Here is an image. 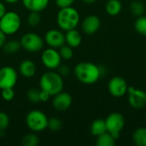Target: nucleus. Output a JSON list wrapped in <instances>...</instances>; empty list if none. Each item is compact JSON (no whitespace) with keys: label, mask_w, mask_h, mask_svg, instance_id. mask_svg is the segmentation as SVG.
Returning a JSON list of instances; mask_svg holds the SVG:
<instances>
[{"label":"nucleus","mask_w":146,"mask_h":146,"mask_svg":"<svg viewBox=\"0 0 146 146\" xmlns=\"http://www.w3.org/2000/svg\"><path fill=\"white\" fill-rule=\"evenodd\" d=\"M74 73L76 79L86 85L96 83L102 75L101 68L90 62H79L75 66Z\"/></svg>","instance_id":"1"},{"label":"nucleus","mask_w":146,"mask_h":146,"mask_svg":"<svg viewBox=\"0 0 146 146\" xmlns=\"http://www.w3.org/2000/svg\"><path fill=\"white\" fill-rule=\"evenodd\" d=\"M40 89L46 92L50 97L62 92L64 82L62 76L55 71H48L44 73L39 80Z\"/></svg>","instance_id":"2"},{"label":"nucleus","mask_w":146,"mask_h":146,"mask_svg":"<svg viewBox=\"0 0 146 146\" xmlns=\"http://www.w3.org/2000/svg\"><path fill=\"white\" fill-rule=\"evenodd\" d=\"M56 22L59 28L62 31H68L77 27L80 22V14L78 10L72 7L62 8L57 13Z\"/></svg>","instance_id":"3"},{"label":"nucleus","mask_w":146,"mask_h":146,"mask_svg":"<svg viewBox=\"0 0 146 146\" xmlns=\"http://www.w3.org/2000/svg\"><path fill=\"white\" fill-rule=\"evenodd\" d=\"M49 118L46 115L38 110L29 111L26 116V125L33 133H39L48 128Z\"/></svg>","instance_id":"4"},{"label":"nucleus","mask_w":146,"mask_h":146,"mask_svg":"<svg viewBox=\"0 0 146 146\" xmlns=\"http://www.w3.org/2000/svg\"><path fill=\"white\" fill-rule=\"evenodd\" d=\"M21 26V16L15 11H7L0 19V30L6 35L16 33Z\"/></svg>","instance_id":"5"},{"label":"nucleus","mask_w":146,"mask_h":146,"mask_svg":"<svg viewBox=\"0 0 146 146\" xmlns=\"http://www.w3.org/2000/svg\"><path fill=\"white\" fill-rule=\"evenodd\" d=\"M21 45L27 52L36 53L40 51L44 44V40L35 33H27L21 38Z\"/></svg>","instance_id":"6"},{"label":"nucleus","mask_w":146,"mask_h":146,"mask_svg":"<svg viewBox=\"0 0 146 146\" xmlns=\"http://www.w3.org/2000/svg\"><path fill=\"white\" fill-rule=\"evenodd\" d=\"M105 123L107 131L110 133L115 139H118L120 138V133L125 126L124 116L118 112H113L108 115Z\"/></svg>","instance_id":"7"},{"label":"nucleus","mask_w":146,"mask_h":146,"mask_svg":"<svg viewBox=\"0 0 146 146\" xmlns=\"http://www.w3.org/2000/svg\"><path fill=\"white\" fill-rule=\"evenodd\" d=\"M62 57L60 56L59 50H56L55 48H48L42 52L41 61L44 66L50 69L55 70L59 68L62 62Z\"/></svg>","instance_id":"8"},{"label":"nucleus","mask_w":146,"mask_h":146,"mask_svg":"<svg viewBox=\"0 0 146 146\" xmlns=\"http://www.w3.org/2000/svg\"><path fill=\"white\" fill-rule=\"evenodd\" d=\"M18 79L16 70L10 66H4L0 68V89L14 88Z\"/></svg>","instance_id":"9"},{"label":"nucleus","mask_w":146,"mask_h":146,"mask_svg":"<svg viewBox=\"0 0 146 146\" xmlns=\"http://www.w3.org/2000/svg\"><path fill=\"white\" fill-rule=\"evenodd\" d=\"M128 86L126 80L120 76L113 77L108 84V90L110 93L115 98L123 97L127 92Z\"/></svg>","instance_id":"10"},{"label":"nucleus","mask_w":146,"mask_h":146,"mask_svg":"<svg viewBox=\"0 0 146 146\" xmlns=\"http://www.w3.org/2000/svg\"><path fill=\"white\" fill-rule=\"evenodd\" d=\"M128 102L132 108L142 109L146 105V92L141 89L128 86Z\"/></svg>","instance_id":"11"},{"label":"nucleus","mask_w":146,"mask_h":146,"mask_svg":"<svg viewBox=\"0 0 146 146\" xmlns=\"http://www.w3.org/2000/svg\"><path fill=\"white\" fill-rule=\"evenodd\" d=\"M44 42L51 48L59 49L65 44V34L58 29H50L44 35Z\"/></svg>","instance_id":"12"},{"label":"nucleus","mask_w":146,"mask_h":146,"mask_svg":"<svg viewBox=\"0 0 146 146\" xmlns=\"http://www.w3.org/2000/svg\"><path fill=\"white\" fill-rule=\"evenodd\" d=\"M72 103V96L68 92H61L53 96L52 106L57 111H66L71 107Z\"/></svg>","instance_id":"13"},{"label":"nucleus","mask_w":146,"mask_h":146,"mask_svg":"<svg viewBox=\"0 0 146 146\" xmlns=\"http://www.w3.org/2000/svg\"><path fill=\"white\" fill-rule=\"evenodd\" d=\"M101 26V21L98 16L95 15H87L81 23L82 31L86 34H94L98 31Z\"/></svg>","instance_id":"14"},{"label":"nucleus","mask_w":146,"mask_h":146,"mask_svg":"<svg viewBox=\"0 0 146 146\" xmlns=\"http://www.w3.org/2000/svg\"><path fill=\"white\" fill-rule=\"evenodd\" d=\"M37 67L34 62L31 60H24L19 65V72L25 78H32L35 75Z\"/></svg>","instance_id":"15"},{"label":"nucleus","mask_w":146,"mask_h":146,"mask_svg":"<svg viewBox=\"0 0 146 146\" xmlns=\"http://www.w3.org/2000/svg\"><path fill=\"white\" fill-rule=\"evenodd\" d=\"M82 42V36L76 28L68 30L65 33V44L72 48H77Z\"/></svg>","instance_id":"16"},{"label":"nucleus","mask_w":146,"mask_h":146,"mask_svg":"<svg viewBox=\"0 0 146 146\" xmlns=\"http://www.w3.org/2000/svg\"><path fill=\"white\" fill-rule=\"evenodd\" d=\"M21 2L27 10L42 12L47 8L50 0H21Z\"/></svg>","instance_id":"17"},{"label":"nucleus","mask_w":146,"mask_h":146,"mask_svg":"<svg viewBox=\"0 0 146 146\" xmlns=\"http://www.w3.org/2000/svg\"><path fill=\"white\" fill-rule=\"evenodd\" d=\"M90 130H91V133L93 136H96V137L104 133L105 132H107L105 120L96 119L95 121H92Z\"/></svg>","instance_id":"18"},{"label":"nucleus","mask_w":146,"mask_h":146,"mask_svg":"<svg viewBox=\"0 0 146 146\" xmlns=\"http://www.w3.org/2000/svg\"><path fill=\"white\" fill-rule=\"evenodd\" d=\"M122 5L120 0H109L105 5V10L108 15L115 16L121 11Z\"/></svg>","instance_id":"19"},{"label":"nucleus","mask_w":146,"mask_h":146,"mask_svg":"<svg viewBox=\"0 0 146 146\" xmlns=\"http://www.w3.org/2000/svg\"><path fill=\"white\" fill-rule=\"evenodd\" d=\"M115 141L116 139L113 137V135L107 131L97 137L96 145L97 146H114L115 145Z\"/></svg>","instance_id":"20"},{"label":"nucleus","mask_w":146,"mask_h":146,"mask_svg":"<svg viewBox=\"0 0 146 146\" xmlns=\"http://www.w3.org/2000/svg\"><path fill=\"white\" fill-rule=\"evenodd\" d=\"M133 141L136 145L146 146V127H139L134 131Z\"/></svg>","instance_id":"21"},{"label":"nucleus","mask_w":146,"mask_h":146,"mask_svg":"<svg viewBox=\"0 0 146 146\" xmlns=\"http://www.w3.org/2000/svg\"><path fill=\"white\" fill-rule=\"evenodd\" d=\"M21 48V42L17 40H7L3 47V50L5 53L8 54H14L18 52Z\"/></svg>","instance_id":"22"},{"label":"nucleus","mask_w":146,"mask_h":146,"mask_svg":"<svg viewBox=\"0 0 146 146\" xmlns=\"http://www.w3.org/2000/svg\"><path fill=\"white\" fill-rule=\"evenodd\" d=\"M130 11L135 16H141L145 12V5L141 1H133L130 4Z\"/></svg>","instance_id":"23"},{"label":"nucleus","mask_w":146,"mask_h":146,"mask_svg":"<svg viewBox=\"0 0 146 146\" xmlns=\"http://www.w3.org/2000/svg\"><path fill=\"white\" fill-rule=\"evenodd\" d=\"M38 144L39 139L34 133H27L21 139V145L23 146H37Z\"/></svg>","instance_id":"24"},{"label":"nucleus","mask_w":146,"mask_h":146,"mask_svg":"<svg viewBox=\"0 0 146 146\" xmlns=\"http://www.w3.org/2000/svg\"><path fill=\"white\" fill-rule=\"evenodd\" d=\"M136 32L143 36H146V16H139L134 23Z\"/></svg>","instance_id":"25"},{"label":"nucleus","mask_w":146,"mask_h":146,"mask_svg":"<svg viewBox=\"0 0 146 146\" xmlns=\"http://www.w3.org/2000/svg\"><path fill=\"white\" fill-rule=\"evenodd\" d=\"M59 53L63 60H70L74 56V50L73 48L68 44H63L62 47L59 48Z\"/></svg>","instance_id":"26"},{"label":"nucleus","mask_w":146,"mask_h":146,"mask_svg":"<svg viewBox=\"0 0 146 146\" xmlns=\"http://www.w3.org/2000/svg\"><path fill=\"white\" fill-rule=\"evenodd\" d=\"M41 21L40 12L30 11V14L27 16V23L31 27H37Z\"/></svg>","instance_id":"27"},{"label":"nucleus","mask_w":146,"mask_h":146,"mask_svg":"<svg viewBox=\"0 0 146 146\" xmlns=\"http://www.w3.org/2000/svg\"><path fill=\"white\" fill-rule=\"evenodd\" d=\"M62 127V123L61 120L57 117H51L48 121V128L50 131L56 132L59 131Z\"/></svg>","instance_id":"28"},{"label":"nucleus","mask_w":146,"mask_h":146,"mask_svg":"<svg viewBox=\"0 0 146 146\" xmlns=\"http://www.w3.org/2000/svg\"><path fill=\"white\" fill-rule=\"evenodd\" d=\"M39 91L38 89L32 88L27 91V99L32 103H38L39 102Z\"/></svg>","instance_id":"29"},{"label":"nucleus","mask_w":146,"mask_h":146,"mask_svg":"<svg viewBox=\"0 0 146 146\" xmlns=\"http://www.w3.org/2000/svg\"><path fill=\"white\" fill-rule=\"evenodd\" d=\"M9 125V115L3 112L0 111V132L5 131Z\"/></svg>","instance_id":"30"},{"label":"nucleus","mask_w":146,"mask_h":146,"mask_svg":"<svg viewBox=\"0 0 146 146\" xmlns=\"http://www.w3.org/2000/svg\"><path fill=\"white\" fill-rule=\"evenodd\" d=\"M1 96L4 101L9 102L12 101L15 98V91L14 88H5L1 90Z\"/></svg>","instance_id":"31"},{"label":"nucleus","mask_w":146,"mask_h":146,"mask_svg":"<svg viewBox=\"0 0 146 146\" xmlns=\"http://www.w3.org/2000/svg\"><path fill=\"white\" fill-rule=\"evenodd\" d=\"M75 2V0H56V4L58 8H66L72 6L73 3Z\"/></svg>","instance_id":"32"},{"label":"nucleus","mask_w":146,"mask_h":146,"mask_svg":"<svg viewBox=\"0 0 146 146\" xmlns=\"http://www.w3.org/2000/svg\"><path fill=\"white\" fill-rule=\"evenodd\" d=\"M50 97V94H48L46 92L40 89V91H39V102H43V103L47 102L49 100Z\"/></svg>","instance_id":"33"},{"label":"nucleus","mask_w":146,"mask_h":146,"mask_svg":"<svg viewBox=\"0 0 146 146\" xmlns=\"http://www.w3.org/2000/svg\"><path fill=\"white\" fill-rule=\"evenodd\" d=\"M58 70H59V74L62 75V76H67L68 74H69V72H70V70H69V68L67 67V66H59V68H58Z\"/></svg>","instance_id":"34"},{"label":"nucleus","mask_w":146,"mask_h":146,"mask_svg":"<svg viewBox=\"0 0 146 146\" xmlns=\"http://www.w3.org/2000/svg\"><path fill=\"white\" fill-rule=\"evenodd\" d=\"M6 36H7V35L0 30V49H3V47L5 42L7 41Z\"/></svg>","instance_id":"35"},{"label":"nucleus","mask_w":146,"mask_h":146,"mask_svg":"<svg viewBox=\"0 0 146 146\" xmlns=\"http://www.w3.org/2000/svg\"><path fill=\"white\" fill-rule=\"evenodd\" d=\"M6 12H7V10H6V7H5L4 3L0 1V19L3 16V15Z\"/></svg>","instance_id":"36"},{"label":"nucleus","mask_w":146,"mask_h":146,"mask_svg":"<svg viewBox=\"0 0 146 146\" xmlns=\"http://www.w3.org/2000/svg\"><path fill=\"white\" fill-rule=\"evenodd\" d=\"M97 0H83V2L85 3H86V4H92V3H95Z\"/></svg>","instance_id":"37"},{"label":"nucleus","mask_w":146,"mask_h":146,"mask_svg":"<svg viewBox=\"0 0 146 146\" xmlns=\"http://www.w3.org/2000/svg\"><path fill=\"white\" fill-rule=\"evenodd\" d=\"M5 3H17L19 0H3Z\"/></svg>","instance_id":"38"}]
</instances>
